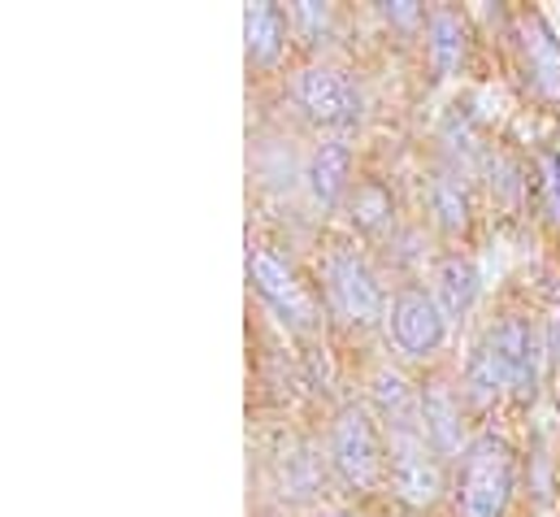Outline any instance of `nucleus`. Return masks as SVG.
I'll use <instances>...</instances> for the list:
<instances>
[{
  "instance_id": "f257e3e1",
  "label": "nucleus",
  "mask_w": 560,
  "mask_h": 517,
  "mask_svg": "<svg viewBox=\"0 0 560 517\" xmlns=\"http://www.w3.org/2000/svg\"><path fill=\"white\" fill-rule=\"evenodd\" d=\"M517 487V452L500 435H478L465 444L456 466V501L465 517H504Z\"/></svg>"
},
{
  "instance_id": "f03ea898",
  "label": "nucleus",
  "mask_w": 560,
  "mask_h": 517,
  "mask_svg": "<svg viewBox=\"0 0 560 517\" xmlns=\"http://www.w3.org/2000/svg\"><path fill=\"white\" fill-rule=\"evenodd\" d=\"M330 461L339 470V479L357 492H370L387 479V457H383V439L378 426L370 417V409L348 404L335 426H330Z\"/></svg>"
},
{
  "instance_id": "7ed1b4c3",
  "label": "nucleus",
  "mask_w": 560,
  "mask_h": 517,
  "mask_svg": "<svg viewBox=\"0 0 560 517\" xmlns=\"http://www.w3.org/2000/svg\"><path fill=\"white\" fill-rule=\"evenodd\" d=\"M322 278H326V300L330 309L352 322V326H374L387 309L383 300V287H378V274L370 269V261L361 257L357 249H335L326 265H322Z\"/></svg>"
},
{
  "instance_id": "20e7f679",
  "label": "nucleus",
  "mask_w": 560,
  "mask_h": 517,
  "mask_svg": "<svg viewBox=\"0 0 560 517\" xmlns=\"http://www.w3.org/2000/svg\"><path fill=\"white\" fill-rule=\"evenodd\" d=\"M295 101L300 110L322 123V127H357L361 114H365V96L361 88L343 74V70H330V66H308L300 70L295 79Z\"/></svg>"
},
{
  "instance_id": "39448f33",
  "label": "nucleus",
  "mask_w": 560,
  "mask_h": 517,
  "mask_svg": "<svg viewBox=\"0 0 560 517\" xmlns=\"http://www.w3.org/2000/svg\"><path fill=\"white\" fill-rule=\"evenodd\" d=\"M248 278H253V287H257V296L279 313L282 322H291V326H313V318H317V300H313V291L295 278V269L279 261L270 249H248Z\"/></svg>"
},
{
  "instance_id": "423d86ee",
  "label": "nucleus",
  "mask_w": 560,
  "mask_h": 517,
  "mask_svg": "<svg viewBox=\"0 0 560 517\" xmlns=\"http://www.w3.org/2000/svg\"><path fill=\"white\" fill-rule=\"evenodd\" d=\"M487 344H491V353L500 357V366L509 375V391L517 400H535L539 361H544V335L526 318H504L500 326L487 331Z\"/></svg>"
},
{
  "instance_id": "0eeeda50",
  "label": "nucleus",
  "mask_w": 560,
  "mask_h": 517,
  "mask_svg": "<svg viewBox=\"0 0 560 517\" xmlns=\"http://www.w3.org/2000/svg\"><path fill=\"white\" fill-rule=\"evenodd\" d=\"M392 483L405 505L430 509L443 492V474L434 461V448L425 444L421 430H396L392 435Z\"/></svg>"
},
{
  "instance_id": "6e6552de",
  "label": "nucleus",
  "mask_w": 560,
  "mask_h": 517,
  "mask_svg": "<svg viewBox=\"0 0 560 517\" xmlns=\"http://www.w3.org/2000/svg\"><path fill=\"white\" fill-rule=\"evenodd\" d=\"M387 326H392L396 348L409 353V357H434L443 348V340H447V313L439 309L434 296H425L418 287H409V291H400L392 300Z\"/></svg>"
},
{
  "instance_id": "1a4fd4ad",
  "label": "nucleus",
  "mask_w": 560,
  "mask_h": 517,
  "mask_svg": "<svg viewBox=\"0 0 560 517\" xmlns=\"http://www.w3.org/2000/svg\"><path fill=\"white\" fill-rule=\"evenodd\" d=\"M522 48H526V66H530L535 88L548 101H560V39L544 13L522 18Z\"/></svg>"
},
{
  "instance_id": "9d476101",
  "label": "nucleus",
  "mask_w": 560,
  "mask_h": 517,
  "mask_svg": "<svg viewBox=\"0 0 560 517\" xmlns=\"http://www.w3.org/2000/svg\"><path fill=\"white\" fill-rule=\"evenodd\" d=\"M348 174H352V152H348V143H343V139H326V143L313 148L304 179H308L313 200H317L322 209H335V205L343 200V192H348Z\"/></svg>"
},
{
  "instance_id": "9b49d317",
  "label": "nucleus",
  "mask_w": 560,
  "mask_h": 517,
  "mask_svg": "<svg viewBox=\"0 0 560 517\" xmlns=\"http://www.w3.org/2000/svg\"><path fill=\"white\" fill-rule=\"evenodd\" d=\"M478 291H482V278L469 257H443L434 265V300L447 318H465L474 309Z\"/></svg>"
},
{
  "instance_id": "f8f14e48",
  "label": "nucleus",
  "mask_w": 560,
  "mask_h": 517,
  "mask_svg": "<svg viewBox=\"0 0 560 517\" xmlns=\"http://www.w3.org/2000/svg\"><path fill=\"white\" fill-rule=\"evenodd\" d=\"M465 48H469V31L460 22L456 9H434L425 18V53H430V66L439 74H456L460 61H465Z\"/></svg>"
},
{
  "instance_id": "ddd939ff",
  "label": "nucleus",
  "mask_w": 560,
  "mask_h": 517,
  "mask_svg": "<svg viewBox=\"0 0 560 517\" xmlns=\"http://www.w3.org/2000/svg\"><path fill=\"white\" fill-rule=\"evenodd\" d=\"M421 435L434 452H456L460 448V404L443 383L421 391Z\"/></svg>"
},
{
  "instance_id": "4468645a",
  "label": "nucleus",
  "mask_w": 560,
  "mask_h": 517,
  "mask_svg": "<svg viewBox=\"0 0 560 517\" xmlns=\"http://www.w3.org/2000/svg\"><path fill=\"white\" fill-rule=\"evenodd\" d=\"M244 39H248V61L253 66H275L282 53V39H287V18H282L279 4H270V0L248 4Z\"/></svg>"
},
{
  "instance_id": "2eb2a0df",
  "label": "nucleus",
  "mask_w": 560,
  "mask_h": 517,
  "mask_svg": "<svg viewBox=\"0 0 560 517\" xmlns=\"http://www.w3.org/2000/svg\"><path fill=\"white\" fill-rule=\"evenodd\" d=\"M374 404H378V413L387 417L392 435H396V430H421V400L413 395L405 375L378 370V375H374Z\"/></svg>"
},
{
  "instance_id": "dca6fc26",
  "label": "nucleus",
  "mask_w": 560,
  "mask_h": 517,
  "mask_svg": "<svg viewBox=\"0 0 560 517\" xmlns=\"http://www.w3.org/2000/svg\"><path fill=\"white\" fill-rule=\"evenodd\" d=\"M430 209H434L439 231H447V235L469 231V192H465V183L456 174L439 170L430 179Z\"/></svg>"
},
{
  "instance_id": "f3484780",
  "label": "nucleus",
  "mask_w": 560,
  "mask_h": 517,
  "mask_svg": "<svg viewBox=\"0 0 560 517\" xmlns=\"http://www.w3.org/2000/svg\"><path fill=\"white\" fill-rule=\"evenodd\" d=\"M504 391H509V375H504L500 357L491 353V344L482 340V344L474 348V357H469V370H465V395H469L478 409H487V404L500 400Z\"/></svg>"
},
{
  "instance_id": "a211bd4d",
  "label": "nucleus",
  "mask_w": 560,
  "mask_h": 517,
  "mask_svg": "<svg viewBox=\"0 0 560 517\" xmlns=\"http://www.w3.org/2000/svg\"><path fill=\"white\" fill-rule=\"evenodd\" d=\"M387 218H392V196L378 183L357 187V196H352V222L365 227V231H378Z\"/></svg>"
},
{
  "instance_id": "6ab92c4d",
  "label": "nucleus",
  "mask_w": 560,
  "mask_h": 517,
  "mask_svg": "<svg viewBox=\"0 0 560 517\" xmlns=\"http://www.w3.org/2000/svg\"><path fill=\"white\" fill-rule=\"evenodd\" d=\"M539 200H544V214L548 222L560 227V152H539Z\"/></svg>"
},
{
  "instance_id": "aec40b11",
  "label": "nucleus",
  "mask_w": 560,
  "mask_h": 517,
  "mask_svg": "<svg viewBox=\"0 0 560 517\" xmlns=\"http://www.w3.org/2000/svg\"><path fill=\"white\" fill-rule=\"evenodd\" d=\"M291 18H295V26L308 35V44L326 39V31H330V9H326L322 0H300V4L291 9Z\"/></svg>"
},
{
  "instance_id": "412c9836",
  "label": "nucleus",
  "mask_w": 560,
  "mask_h": 517,
  "mask_svg": "<svg viewBox=\"0 0 560 517\" xmlns=\"http://www.w3.org/2000/svg\"><path fill=\"white\" fill-rule=\"evenodd\" d=\"M383 18L396 22V26H418L421 4H413V0H392V4H383Z\"/></svg>"
},
{
  "instance_id": "4be33fe9",
  "label": "nucleus",
  "mask_w": 560,
  "mask_h": 517,
  "mask_svg": "<svg viewBox=\"0 0 560 517\" xmlns=\"http://www.w3.org/2000/svg\"><path fill=\"white\" fill-rule=\"evenodd\" d=\"M544 348H548V353H552V357L560 361V309L552 313V318H548V331H544Z\"/></svg>"
},
{
  "instance_id": "5701e85b",
  "label": "nucleus",
  "mask_w": 560,
  "mask_h": 517,
  "mask_svg": "<svg viewBox=\"0 0 560 517\" xmlns=\"http://www.w3.org/2000/svg\"><path fill=\"white\" fill-rule=\"evenodd\" d=\"M335 517H352V514H335Z\"/></svg>"
}]
</instances>
